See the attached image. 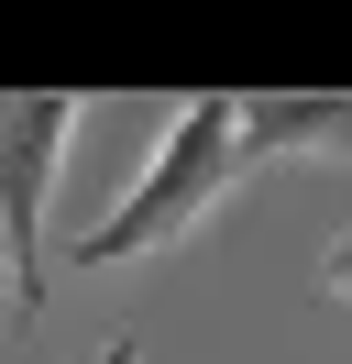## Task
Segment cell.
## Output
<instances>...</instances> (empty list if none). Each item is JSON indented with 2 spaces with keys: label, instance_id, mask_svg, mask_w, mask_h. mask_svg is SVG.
I'll use <instances>...</instances> for the list:
<instances>
[{
  "label": "cell",
  "instance_id": "cell-1",
  "mask_svg": "<svg viewBox=\"0 0 352 364\" xmlns=\"http://www.w3.org/2000/svg\"><path fill=\"white\" fill-rule=\"evenodd\" d=\"M231 177H242V155H231V100H220V89L176 100L154 166L121 188V210H110V221H88L77 243H66V265H77V276H110V265H143V254L187 243V232L231 199Z\"/></svg>",
  "mask_w": 352,
  "mask_h": 364
},
{
  "label": "cell",
  "instance_id": "cell-2",
  "mask_svg": "<svg viewBox=\"0 0 352 364\" xmlns=\"http://www.w3.org/2000/svg\"><path fill=\"white\" fill-rule=\"evenodd\" d=\"M77 144V100L66 89H11L0 100V276H11V320L44 309L55 265H44V199Z\"/></svg>",
  "mask_w": 352,
  "mask_h": 364
},
{
  "label": "cell",
  "instance_id": "cell-3",
  "mask_svg": "<svg viewBox=\"0 0 352 364\" xmlns=\"http://www.w3.org/2000/svg\"><path fill=\"white\" fill-rule=\"evenodd\" d=\"M231 155H352V89H286V100H231Z\"/></svg>",
  "mask_w": 352,
  "mask_h": 364
},
{
  "label": "cell",
  "instance_id": "cell-4",
  "mask_svg": "<svg viewBox=\"0 0 352 364\" xmlns=\"http://www.w3.org/2000/svg\"><path fill=\"white\" fill-rule=\"evenodd\" d=\"M330 287H341V298H352V243H341V254H330Z\"/></svg>",
  "mask_w": 352,
  "mask_h": 364
},
{
  "label": "cell",
  "instance_id": "cell-5",
  "mask_svg": "<svg viewBox=\"0 0 352 364\" xmlns=\"http://www.w3.org/2000/svg\"><path fill=\"white\" fill-rule=\"evenodd\" d=\"M99 364H143V342H110V353H99Z\"/></svg>",
  "mask_w": 352,
  "mask_h": 364
},
{
  "label": "cell",
  "instance_id": "cell-6",
  "mask_svg": "<svg viewBox=\"0 0 352 364\" xmlns=\"http://www.w3.org/2000/svg\"><path fill=\"white\" fill-rule=\"evenodd\" d=\"M0 298H11V276H0Z\"/></svg>",
  "mask_w": 352,
  "mask_h": 364
}]
</instances>
